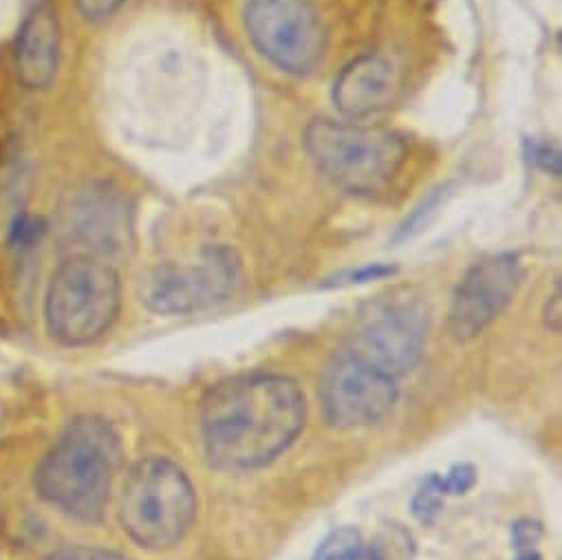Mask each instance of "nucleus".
Segmentation results:
<instances>
[{
    "instance_id": "obj_17",
    "label": "nucleus",
    "mask_w": 562,
    "mask_h": 560,
    "mask_svg": "<svg viewBox=\"0 0 562 560\" xmlns=\"http://www.w3.org/2000/svg\"><path fill=\"white\" fill-rule=\"evenodd\" d=\"M527 157L536 168H540V170H544L553 177L560 175V150L553 144L529 139L527 142Z\"/></svg>"
},
{
    "instance_id": "obj_2",
    "label": "nucleus",
    "mask_w": 562,
    "mask_h": 560,
    "mask_svg": "<svg viewBox=\"0 0 562 560\" xmlns=\"http://www.w3.org/2000/svg\"><path fill=\"white\" fill-rule=\"evenodd\" d=\"M122 466V444L113 426L95 415L67 426L34 474L36 492L63 514L100 520Z\"/></svg>"
},
{
    "instance_id": "obj_1",
    "label": "nucleus",
    "mask_w": 562,
    "mask_h": 560,
    "mask_svg": "<svg viewBox=\"0 0 562 560\" xmlns=\"http://www.w3.org/2000/svg\"><path fill=\"white\" fill-rule=\"evenodd\" d=\"M305 419L301 387L273 373L229 378L210 389L201 406L205 450L229 470L267 466L296 441Z\"/></svg>"
},
{
    "instance_id": "obj_5",
    "label": "nucleus",
    "mask_w": 562,
    "mask_h": 560,
    "mask_svg": "<svg viewBox=\"0 0 562 560\" xmlns=\"http://www.w3.org/2000/svg\"><path fill=\"white\" fill-rule=\"evenodd\" d=\"M196 516V492L183 468L166 457L135 463L120 496L122 529L144 549L181 542Z\"/></svg>"
},
{
    "instance_id": "obj_9",
    "label": "nucleus",
    "mask_w": 562,
    "mask_h": 560,
    "mask_svg": "<svg viewBox=\"0 0 562 560\" xmlns=\"http://www.w3.org/2000/svg\"><path fill=\"white\" fill-rule=\"evenodd\" d=\"M400 395L397 380L378 371L345 349L329 362L321 382V404L325 417L336 428H364L382 422Z\"/></svg>"
},
{
    "instance_id": "obj_11",
    "label": "nucleus",
    "mask_w": 562,
    "mask_h": 560,
    "mask_svg": "<svg viewBox=\"0 0 562 560\" xmlns=\"http://www.w3.org/2000/svg\"><path fill=\"white\" fill-rule=\"evenodd\" d=\"M69 232L87 247L85 254L106 260L128 245L131 212L126 199L109 183L87 186L71 201Z\"/></svg>"
},
{
    "instance_id": "obj_14",
    "label": "nucleus",
    "mask_w": 562,
    "mask_h": 560,
    "mask_svg": "<svg viewBox=\"0 0 562 560\" xmlns=\"http://www.w3.org/2000/svg\"><path fill=\"white\" fill-rule=\"evenodd\" d=\"M474 483L472 466H457L446 477H430L413 501V512L422 523H430L441 507L446 494H461Z\"/></svg>"
},
{
    "instance_id": "obj_6",
    "label": "nucleus",
    "mask_w": 562,
    "mask_h": 560,
    "mask_svg": "<svg viewBox=\"0 0 562 560\" xmlns=\"http://www.w3.org/2000/svg\"><path fill=\"white\" fill-rule=\"evenodd\" d=\"M243 25L256 52L290 76H310L325 58L327 30L312 0H247Z\"/></svg>"
},
{
    "instance_id": "obj_18",
    "label": "nucleus",
    "mask_w": 562,
    "mask_h": 560,
    "mask_svg": "<svg viewBox=\"0 0 562 560\" xmlns=\"http://www.w3.org/2000/svg\"><path fill=\"white\" fill-rule=\"evenodd\" d=\"M126 0H76V8L80 16L89 23H104L109 21Z\"/></svg>"
},
{
    "instance_id": "obj_21",
    "label": "nucleus",
    "mask_w": 562,
    "mask_h": 560,
    "mask_svg": "<svg viewBox=\"0 0 562 560\" xmlns=\"http://www.w3.org/2000/svg\"><path fill=\"white\" fill-rule=\"evenodd\" d=\"M516 560H542V558H540L536 551H531V549H529V551H522Z\"/></svg>"
},
{
    "instance_id": "obj_15",
    "label": "nucleus",
    "mask_w": 562,
    "mask_h": 560,
    "mask_svg": "<svg viewBox=\"0 0 562 560\" xmlns=\"http://www.w3.org/2000/svg\"><path fill=\"white\" fill-rule=\"evenodd\" d=\"M314 560H384V556L358 529L340 527L318 545Z\"/></svg>"
},
{
    "instance_id": "obj_10",
    "label": "nucleus",
    "mask_w": 562,
    "mask_h": 560,
    "mask_svg": "<svg viewBox=\"0 0 562 560\" xmlns=\"http://www.w3.org/2000/svg\"><path fill=\"white\" fill-rule=\"evenodd\" d=\"M522 280V265L514 254L476 260L459 280L448 310V332L468 343L481 336L514 301Z\"/></svg>"
},
{
    "instance_id": "obj_7",
    "label": "nucleus",
    "mask_w": 562,
    "mask_h": 560,
    "mask_svg": "<svg viewBox=\"0 0 562 560\" xmlns=\"http://www.w3.org/2000/svg\"><path fill=\"white\" fill-rule=\"evenodd\" d=\"M243 280L234 249L207 247L196 262L159 265L142 278V303L161 316H183L229 299Z\"/></svg>"
},
{
    "instance_id": "obj_4",
    "label": "nucleus",
    "mask_w": 562,
    "mask_h": 560,
    "mask_svg": "<svg viewBox=\"0 0 562 560\" xmlns=\"http://www.w3.org/2000/svg\"><path fill=\"white\" fill-rule=\"evenodd\" d=\"M120 307L122 283L115 267L98 256L74 254L49 280L47 332L63 347H89L109 334Z\"/></svg>"
},
{
    "instance_id": "obj_3",
    "label": "nucleus",
    "mask_w": 562,
    "mask_h": 560,
    "mask_svg": "<svg viewBox=\"0 0 562 560\" xmlns=\"http://www.w3.org/2000/svg\"><path fill=\"white\" fill-rule=\"evenodd\" d=\"M303 144L314 166L334 186L356 197L389 192L408 159V148L397 133L351 120H314L305 128Z\"/></svg>"
},
{
    "instance_id": "obj_20",
    "label": "nucleus",
    "mask_w": 562,
    "mask_h": 560,
    "mask_svg": "<svg viewBox=\"0 0 562 560\" xmlns=\"http://www.w3.org/2000/svg\"><path fill=\"white\" fill-rule=\"evenodd\" d=\"M544 327L553 334H560L562 327V296H560V283L555 285V292L549 296L544 307Z\"/></svg>"
},
{
    "instance_id": "obj_13",
    "label": "nucleus",
    "mask_w": 562,
    "mask_h": 560,
    "mask_svg": "<svg viewBox=\"0 0 562 560\" xmlns=\"http://www.w3.org/2000/svg\"><path fill=\"white\" fill-rule=\"evenodd\" d=\"M60 21L47 3L34 5L16 34L14 63L21 85L30 91H45L54 85L60 67Z\"/></svg>"
},
{
    "instance_id": "obj_19",
    "label": "nucleus",
    "mask_w": 562,
    "mask_h": 560,
    "mask_svg": "<svg viewBox=\"0 0 562 560\" xmlns=\"http://www.w3.org/2000/svg\"><path fill=\"white\" fill-rule=\"evenodd\" d=\"M45 560H126L124 556L109 551V549H100V547H65L58 549L54 553H49Z\"/></svg>"
},
{
    "instance_id": "obj_8",
    "label": "nucleus",
    "mask_w": 562,
    "mask_h": 560,
    "mask_svg": "<svg viewBox=\"0 0 562 560\" xmlns=\"http://www.w3.org/2000/svg\"><path fill=\"white\" fill-rule=\"evenodd\" d=\"M428 314L417 301H395L378 307L342 347L356 360L400 380L424 356Z\"/></svg>"
},
{
    "instance_id": "obj_16",
    "label": "nucleus",
    "mask_w": 562,
    "mask_h": 560,
    "mask_svg": "<svg viewBox=\"0 0 562 560\" xmlns=\"http://www.w3.org/2000/svg\"><path fill=\"white\" fill-rule=\"evenodd\" d=\"M446 197H448V186L435 188V190L415 208V212L402 223V227H400L395 240H406V238L415 236L419 229H424V227L428 225V221L439 212V208L443 205Z\"/></svg>"
},
{
    "instance_id": "obj_12",
    "label": "nucleus",
    "mask_w": 562,
    "mask_h": 560,
    "mask_svg": "<svg viewBox=\"0 0 562 560\" xmlns=\"http://www.w3.org/2000/svg\"><path fill=\"white\" fill-rule=\"evenodd\" d=\"M402 91L400 69L380 54L349 63L334 82V104L351 122L386 111Z\"/></svg>"
}]
</instances>
